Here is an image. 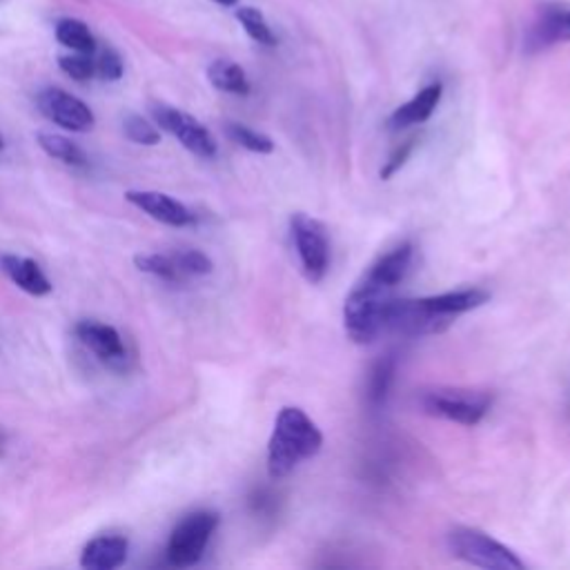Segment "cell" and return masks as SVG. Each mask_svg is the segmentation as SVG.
I'll return each instance as SVG.
<instances>
[{
	"label": "cell",
	"instance_id": "cell-27",
	"mask_svg": "<svg viewBox=\"0 0 570 570\" xmlns=\"http://www.w3.org/2000/svg\"><path fill=\"white\" fill-rule=\"evenodd\" d=\"M96 61V76L102 78V81H121L123 74H125V65H123V59L117 49L112 47H106V49H100L98 54L94 57Z\"/></svg>",
	"mask_w": 570,
	"mask_h": 570
},
{
	"label": "cell",
	"instance_id": "cell-8",
	"mask_svg": "<svg viewBox=\"0 0 570 570\" xmlns=\"http://www.w3.org/2000/svg\"><path fill=\"white\" fill-rule=\"evenodd\" d=\"M154 121L161 130L172 134L187 151H192L198 159H215L217 157V141L203 123L194 117L170 108V106H154L151 108Z\"/></svg>",
	"mask_w": 570,
	"mask_h": 570
},
{
	"label": "cell",
	"instance_id": "cell-5",
	"mask_svg": "<svg viewBox=\"0 0 570 570\" xmlns=\"http://www.w3.org/2000/svg\"><path fill=\"white\" fill-rule=\"evenodd\" d=\"M217 529L219 514L213 510H198L183 517L168 542V563L174 568H190L198 563Z\"/></svg>",
	"mask_w": 570,
	"mask_h": 570
},
{
	"label": "cell",
	"instance_id": "cell-22",
	"mask_svg": "<svg viewBox=\"0 0 570 570\" xmlns=\"http://www.w3.org/2000/svg\"><path fill=\"white\" fill-rule=\"evenodd\" d=\"M392 379H395V356H384L373 366L371 379H368V403L373 408H379L381 403H386Z\"/></svg>",
	"mask_w": 570,
	"mask_h": 570
},
{
	"label": "cell",
	"instance_id": "cell-25",
	"mask_svg": "<svg viewBox=\"0 0 570 570\" xmlns=\"http://www.w3.org/2000/svg\"><path fill=\"white\" fill-rule=\"evenodd\" d=\"M59 68L72 81H78V83H87L89 78L96 76L94 54H78V51H72V54H65L59 59Z\"/></svg>",
	"mask_w": 570,
	"mask_h": 570
},
{
	"label": "cell",
	"instance_id": "cell-19",
	"mask_svg": "<svg viewBox=\"0 0 570 570\" xmlns=\"http://www.w3.org/2000/svg\"><path fill=\"white\" fill-rule=\"evenodd\" d=\"M38 145L47 154V157L57 159V161H61L65 166H72V168H85L87 166L85 151L76 143H72L70 138H65L61 134L40 132L38 134Z\"/></svg>",
	"mask_w": 570,
	"mask_h": 570
},
{
	"label": "cell",
	"instance_id": "cell-16",
	"mask_svg": "<svg viewBox=\"0 0 570 570\" xmlns=\"http://www.w3.org/2000/svg\"><path fill=\"white\" fill-rule=\"evenodd\" d=\"M130 542L119 535H106L92 539L81 555V566L87 570H114L128 559Z\"/></svg>",
	"mask_w": 570,
	"mask_h": 570
},
{
	"label": "cell",
	"instance_id": "cell-13",
	"mask_svg": "<svg viewBox=\"0 0 570 570\" xmlns=\"http://www.w3.org/2000/svg\"><path fill=\"white\" fill-rule=\"evenodd\" d=\"M76 337L100 361H106V364H121V361H125V356H128L119 330L108 324L81 322L76 326Z\"/></svg>",
	"mask_w": 570,
	"mask_h": 570
},
{
	"label": "cell",
	"instance_id": "cell-3",
	"mask_svg": "<svg viewBox=\"0 0 570 570\" xmlns=\"http://www.w3.org/2000/svg\"><path fill=\"white\" fill-rule=\"evenodd\" d=\"M448 550L454 559L486 570H524L526 563L517 553L488 533L471 526H457L446 537Z\"/></svg>",
	"mask_w": 570,
	"mask_h": 570
},
{
	"label": "cell",
	"instance_id": "cell-30",
	"mask_svg": "<svg viewBox=\"0 0 570 570\" xmlns=\"http://www.w3.org/2000/svg\"><path fill=\"white\" fill-rule=\"evenodd\" d=\"M3 450H5V435L0 430V454H3Z\"/></svg>",
	"mask_w": 570,
	"mask_h": 570
},
{
	"label": "cell",
	"instance_id": "cell-29",
	"mask_svg": "<svg viewBox=\"0 0 570 570\" xmlns=\"http://www.w3.org/2000/svg\"><path fill=\"white\" fill-rule=\"evenodd\" d=\"M213 3L223 5V8H237V5H239V0H213Z\"/></svg>",
	"mask_w": 570,
	"mask_h": 570
},
{
	"label": "cell",
	"instance_id": "cell-4",
	"mask_svg": "<svg viewBox=\"0 0 570 570\" xmlns=\"http://www.w3.org/2000/svg\"><path fill=\"white\" fill-rule=\"evenodd\" d=\"M388 299L390 292L366 281H359L354 286L343 305L345 335L354 343L366 345L384 332V305Z\"/></svg>",
	"mask_w": 570,
	"mask_h": 570
},
{
	"label": "cell",
	"instance_id": "cell-24",
	"mask_svg": "<svg viewBox=\"0 0 570 570\" xmlns=\"http://www.w3.org/2000/svg\"><path fill=\"white\" fill-rule=\"evenodd\" d=\"M172 258L183 277H205L215 270L213 258L201 250H179L172 254Z\"/></svg>",
	"mask_w": 570,
	"mask_h": 570
},
{
	"label": "cell",
	"instance_id": "cell-1",
	"mask_svg": "<svg viewBox=\"0 0 570 570\" xmlns=\"http://www.w3.org/2000/svg\"><path fill=\"white\" fill-rule=\"evenodd\" d=\"M490 292L480 288L444 292L420 299H388L384 305V330L403 337H428L446 332L457 317L488 303Z\"/></svg>",
	"mask_w": 570,
	"mask_h": 570
},
{
	"label": "cell",
	"instance_id": "cell-26",
	"mask_svg": "<svg viewBox=\"0 0 570 570\" xmlns=\"http://www.w3.org/2000/svg\"><path fill=\"white\" fill-rule=\"evenodd\" d=\"M125 136L136 143V145H159L161 143V132L154 128L147 119L138 117V114H130L125 119Z\"/></svg>",
	"mask_w": 570,
	"mask_h": 570
},
{
	"label": "cell",
	"instance_id": "cell-9",
	"mask_svg": "<svg viewBox=\"0 0 570 570\" xmlns=\"http://www.w3.org/2000/svg\"><path fill=\"white\" fill-rule=\"evenodd\" d=\"M38 110L51 123L70 132H89L96 123L87 102L59 87H47L38 94Z\"/></svg>",
	"mask_w": 570,
	"mask_h": 570
},
{
	"label": "cell",
	"instance_id": "cell-20",
	"mask_svg": "<svg viewBox=\"0 0 570 570\" xmlns=\"http://www.w3.org/2000/svg\"><path fill=\"white\" fill-rule=\"evenodd\" d=\"M237 21L241 23V27L245 29V34L258 43V45H266V47H277V36L272 32V27L268 25L266 16L262 10L256 8H239L237 10Z\"/></svg>",
	"mask_w": 570,
	"mask_h": 570
},
{
	"label": "cell",
	"instance_id": "cell-23",
	"mask_svg": "<svg viewBox=\"0 0 570 570\" xmlns=\"http://www.w3.org/2000/svg\"><path fill=\"white\" fill-rule=\"evenodd\" d=\"M226 132L237 145H241L247 151H254V154H272L275 151V143H272L270 136L256 132V130H252L243 123H228Z\"/></svg>",
	"mask_w": 570,
	"mask_h": 570
},
{
	"label": "cell",
	"instance_id": "cell-2",
	"mask_svg": "<svg viewBox=\"0 0 570 570\" xmlns=\"http://www.w3.org/2000/svg\"><path fill=\"white\" fill-rule=\"evenodd\" d=\"M324 435L301 408H283L268 444V473L272 480L288 477L299 463L322 452Z\"/></svg>",
	"mask_w": 570,
	"mask_h": 570
},
{
	"label": "cell",
	"instance_id": "cell-7",
	"mask_svg": "<svg viewBox=\"0 0 570 570\" xmlns=\"http://www.w3.org/2000/svg\"><path fill=\"white\" fill-rule=\"evenodd\" d=\"M290 232L307 281L322 283L330 268V241L324 223L303 213H296L290 219Z\"/></svg>",
	"mask_w": 570,
	"mask_h": 570
},
{
	"label": "cell",
	"instance_id": "cell-21",
	"mask_svg": "<svg viewBox=\"0 0 570 570\" xmlns=\"http://www.w3.org/2000/svg\"><path fill=\"white\" fill-rule=\"evenodd\" d=\"M134 264L141 272L151 275V277H159L168 283H179L185 277L181 275V270L177 268L172 254H136L134 256Z\"/></svg>",
	"mask_w": 570,
	"mask_h": 570
},
{
	"label": "cell",
	"instance_id": "cell-11",
	"mask_svg": "<svg viewBox=\"0 0 570 570\" xmlns=\"http://www.w3.org/2000/svg\"><path fill=\"white\" fill-rule=\"evenodd\" d=\"M125 198L134 207H138V210H143L147 217H151L154 221L172 226V228H187L196 221L194 215L187 210V207L181 201H177V198H172L163 192L130 190L125 194Z\"/></svg>",
	"mask_w": 570,
	"mask_h": 570
},
{
	"label": "cell",
	"instance_id": "cell-31",
	"mask_svg": "<svg viewBox=\"0 0 570 570\" xmlns=\"http://www.w3.org/2000/svg\"><path fill=\"white\" fill-rule=\"evenodd\" d=\"M5 147V141H3V136H0V149H3Z\"/></svg>",
	"mask_w": 570,
	"mask_h": 570
},
{
	"label": "cell",
	"instance_id": "cell-18",
	"mask_svg": "<svg viewBox=\"0 0 570 570\" xmlns=\"http://www.w3.org/2000/svg\"><path fill=\"white\" fill-rule=\"evenodd\" d=\"M57 40L68 47L70 51H78V54H96L98 43L92 29L78 21V19H61L54 27Z\"/></svg>",
	"mask_w": 570,
	"mask_h": 570
},
{
	"label": "cell",
	"instance_id": "cell-6",
	"mask_svg": "<svg viewBox=\"0 0 570 570\" xmlns=\"http://www.w3.org/2000/svg\"><path fill=\"white\" fill-rule=\"evenodd\" d=\"M493 405V397L477 390H430L422 397V408L433 417L448 420L459 426H477Z\"/></svg>",
	"mask_w": 570,
	"mask_h": 570
},
{
	"label": "cell",
	"instance_id": "cell-12",
	"mask_svg": "<svg viewBox=\"0 0 570 570\" xmlns=\"http://www.w3.org/2000/svg\"><path fill=\"white\" fill-rule=\"evenodd\" d=\"M412 243H401L397 247H392L390 252L381 254L377 262L368 268V272L364 275V279L375 288H381L386 292L395 290L403 279L405 275L410 272V266H412Z\"/></svg>",
	"mask_w": 570,
	"mask_h": 570
},
{
	"label": "cell",
	"instance_id": "cell-17",
	"mask_svg": "<svg viewBox=\"0 0 570 570\" xmlns=\"http://www.w3.org/2000/svg\"><path fill=\"white\" fill-rule=\"evenodd\" d=\"M207 78H210V83L219 92L234 94V96H247L250 94V81H247L243 68L234 61H228V59L215 61L210 68H207Z\"/></svg>",
	"mask_w": 570,
	"mask_h": 570
},
{
	"label": "cell",
	"instance_id": "cell-14",
	"mask_svg": "<svg viewBox=\"0 0 570 570\" xmlns=\"http://www.w3.org/2000/svg\"><path fill=\"white\" fill-rule=\"evenodd\" d=\"M441 94H444L441 83L426 85L420 94H414L408 102H403L401 108H397L390 114L388 128L397 132V130H405V128H412V125L426 123L435 114V110L439 108Z\"/></svg>",
	"mask_w": 570,
	"mask_h": 570
},
{
	"label": "cell",
	"instance_id": "cell-15",
	"mask_svg": "<svg viewBox=\"0 0 570 570\" xmlns=\"http://www.w3.org/2000/svg\"><path fill=\"white\" fill-rule=\"evenodd\" d=\"M0 270H3L23 292L32 296H45L51 292V281L45 277L34 258L19 254L0 256Z\"/></svg>",
	"mask_w": 570,
	"mask_h": 570
},
{
	"label": "cell",
	"instance_id": "cell-10",
	"mask_svg": "<svg viewBox=\"0 0 570 570\" xmlns=\"http://www.w3.org/2000/svg\"><path fill=\"white\" fill-rule=\"evenodd\" d=\"M570 43V3L568 0H548L526 32V51H535Z\"/></svg>",
	"mask_w": 570,
	"mask_h": 570
},
{
	"label": "cell",
	"instance_id": "cell-28",
	"mask_svg": "<svg viewBox=\"0 0 570 570\" xmlns=\"http://www.w3.org/2000/svg\"><path fill=\"white\" fill-rule=\"evenodd\" d=\"M414 145H417V138H410V141H405L401 147H397V151L392 154V157L388 159V163H386L384 170H381V179H384V181L392 179V177L405 166V161L410 159V154H412Z\"/></svg>",
	"mask_w": 570,
	"mask_h": 570
}]
</instances>
